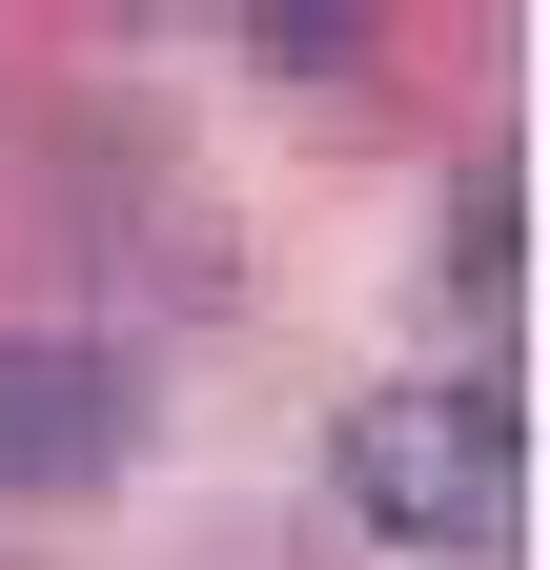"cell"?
Returning <instances> with one entry per match:
<instances>
[{
	"label": "cell",
	"instance_id": "obj_3",
	"mask_svg": "<svg viewBox=\"0 0 550 570\" xmlns=\"http://www.w3.org/2000/svg\"><path fill=\"white\" fill-rule=\"evenodd\" d=\"M510 265H530V204H510V164H469V184H449V285L490 306Z\"/></svg>",
	"mask_w": 550,
	"mask_h": 570
},
{
	"label": "cell",
	"instance_id": "obj_1",
	"mask_svg": "<svg viewBox=\"0 0 550 570\" xmlns=\"http://www.w3.org/2000/svg\"><path fill=\"white\" fill-rule=\"evenodd\" d=\"M347 510L387 530V550H490L510 530V489H530V428H510V387H469V367H407V387H367L347 407Z\"/></svg>",
	"mask_w": 550,
	"mask_h": 570
},
{
	"label": "cell",
	"instance_id": "obj_2",
	"mask_svg": "<svg viewBox=\"0 0 550 570\" xmlns=\"http://www.w3.org/2000/svg\"><path fill=\"white\" fill-rule=\"evenodd\" d=\"M144 449V367L82 326H0V510H82Z\"/></svg>",
	"mask_w": 550,
	"mask_h": 570
}]
</instances>
